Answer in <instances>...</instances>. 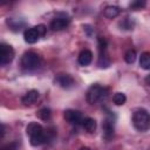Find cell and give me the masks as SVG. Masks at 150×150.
<instances>
[{
  "mask_svg": "<svg viewBox=\"0 0 150 150\" xmlns=\"http://www.w3.org/2000/svg\"><path fill=\"white\" fill-rule=\"evenodd\" d=\"M131 121H132V125L138 131L143 132L150 129V112L144 108H139L135 110Z\"/></svg>",
  "mask_w": 150,
  "mask_h": 150,
  "instance_id": "7a4b0ae2",
  "label": "cell"
},
{
  "mask_svg": "<svg viewBox=\"0 0 150 150\" xmlns=\"http://www.w3.org/2000/svg\"><path fill=\"white\" fill-rule=\"evenodd\" d=\"M112 101H114V103H115L116 105H122V104L125 103L127 96H125V94H123V93H116V94L112 96Z\"/></svg>",
  "mask_w": 150,
  "mask_h": 150,
  "instance_id": "e0dca14e",
  "label": "cell"
},
{
  "mask_svg": "<svg viewBox=\"0 0 150 150\" xmlns=\"http://www.w3.org/2000/svg\"><path fill=\"white\" fill-rule=\"evenodd\" d=\"M136 52L134 50V49H129L125 54H124V60H125V62L127 63H129V64H131V63H134L135 61H136Z\"/></svg>",
  "mask_w": 150,
  "mask_h": 150,
  "instance_id": "d6986e66",
  "label": "cell"
},
{
  "mask_svg": "<svg viewBox=\"0 0 150 150\" xmlns=\"http://www.w3.org/2000/svg\"><path fill=\"white\" fill-rule=\"evenodd\" d=\"M97 64H98V67H101V68H107V67H109L110 61H109V59H108L105 55L100 54V57H98V62H97Z\"/></svg>",
  "mask_w": 150,
  "mask_h": 150,
  "instance_id": "ffe728a7",
  "label": "cell"
},
{
  "mask_svg": "<svg viewBox=\"0 0 150 150\" xmlns=\"http://www.w3.org/2000/svg\"><path fill=\"white\" fill-rule=\"evenodd\" d=\"M42 59L41 56L35 52H26L21 57V67L25 70H35L41 66Z\"/></svg>",
  "mask_w": 150,
  "mask_h": 150,
  "instance_id": "277c9868",
  "label": "cell"
},
{
  "mask_svg": "<svg viewBox=\"0 0 150 150\" xmlns=\"http://www.w3.org/2000/svg\"><path fill=\"white\" fill-rule=\"evenodd\" d=\"M82 125H83L84 130L88 131V132H90V134L96 130V121L94 118H91V117L84 118L83 122H82Z\"/></svg>",
  "mask_w": 150,
  "mask_h": 150,
  "instance_id": "4fadbf2b",
  "label": "cell"
},
{
  "mask_svg": "<svg viewBox=\"0 0 150 150\" xmlns=\"http://www.w3.org/2000/svg\"><path fill=\"white\" fill-rule=\"evenodd\" d=\"M40 38H41V35H40L39 30L36 29V27L28 28L23 33V39L27 43H35Z\"/></svg>",
  "mask_w": 150,
  "mask_h": 150,
  "instance_id": "30bf717a",
  "label": "cell"
},
{
  "mask_svg": "<svg viewBox=\"0 0 150 150\" xmlns=\"http://www.w3.org/2000/svg\"><path fill=\"white\" fill-rule=\"evenodd\" d=\"M77 61H79V63L81 66H88V64H90L91 61H93V53L89 49H83L79 54Z\"/></svg>",
  "mask_w": 150,
  "mask_h": 150,
  "instance_id": "7c38bea8",
  "label": "cell"
},
{
  "mask_svg": "<svg viewBox=\"0 0 150 150\" xmlns=\"http://www.w3.org/2000/svg\"><path fill=\"white\" fill-rule=\"evenodd\" d=\"M105 48H107V41H105L104 38L100 36V38H98V49H100V53L104 52Z\"/></svg>",
  "mask_w": 150,
  "mask_h": 150,
  "instance_id": "7402d4cb",
  "label": "cell"
},
{
  "mask_svg": "<svg viewBox=\"0 0 150 150\" xmlns=\"http://www.w3.org/2000/svg\"><path fill=\"white\" fill-rule=\"evenodd\" d=\"M115 115L109 114L107 116V118L104 120L103 124H102V129H103V136L105 139H110L114 136V131H115Z\"/></svg>",
  "mask_w": 150,
  "mask_h": 150,
  "instance_id": "52a82bcc",
  "label": "cell"
},
{
  "mask_svg": "<svg viewBox=\"0 0 150 150\" xmlns=\"http://www.w3.org/2000/svg\"><path fill=\"white\" fill-rule=\"evenodd\" d=\"M139 66L143 69H150V53L144 52L141 54L139 57Z\"/></svg>",
  "mask_w": 150,
  "mask_h": 150,
  "instance_id": "9a60e30c",
  "label": "cell"
},
{
  "mask_svg": "<svg viewBox=\"0 0 150 150\" xmlns=\"http://www.w3.org/2000/svg\"><path fill=\"white\" fill-rule=\"evenodd\" d=\"M38 116H39L42 121H48V120H50V117H52V111H50V109H48V108H42V109L39 110Z\"/></svg>",
  "mask_w": 150,
  "mask_h": 150,
  "instance_id": "ac0fdd59",
  "label": "cell"
},
{
  "mask_svg": "<svg viewBox=\"0 0 150 150\" xmlns=\"http://www.w3.org/2000/svg\"><path fill=\"white\" fill-rule=\"evenodd\" d=\"M27 135L29 136V142L33 146H39L46 143V130L41 124L36 122H32L26 128Z\"/></svg>",
  "mask_w": 150,
  "mask_h": 150,
  "instance_id": "6da1fadb",
  "label": "cell"
},
{
  "mask_svg": "<svg viewBox=\"0 0 150 150\" xmlns=\"http://www.w3.org/2000/svg\"><path fill=\"white\" fill-rule=\"evenodd\" d=\"M18 149H19V146H18V142H12V143L5 145L1 150H18Z\"/></svg>",
  "mask_w": 150,
  "mask_h": 150,
  "instance_id": "603a6c76",
  "label": "cell"
},
{
  "mask_svg": "<svg viewBox=\"0 0 150 150\" xmlns=\"http://www.w3.org/2000/svg\"><path fill=\"white\" fill-rule=\"evenodd\" d=\"M38 98H39V91L35 90V89H32V90H28V91L22 96L21 101H22V103H23L25 105H30V104L35 103V102L38 101Z\"/></svg>",
  "mask_w": 150,
  "mask_h": 150,
  "instance_id": "8fae6325",
  "label": "cell"
},
{
  "mask_svg": "<svg viewBox=\"0 0 150 150\" xmlns=\"http://www.w3.org/2000/svg\"><path fill=\"white\" fill-rule=\"evenodd\" d=\"M14 49L12 46L7 43H1L0 45V64L6 66L11 63L14 59Z\"/></svg>",
  "mask_w": 150,
  "mask_h": 150,
  "instance_id": "5b68a950",
  "label": "cell"
},
{
  "mask_svg": "<svg viewBox=\"0 0 150 150\" xmlns=\"http://www.w3.org/2000/svg\"><path fill=\"white\" fill-rule=\"evenodd\" d=\"M80 150H90V149H89V148H87V146H83V148H81Z\"/></svg>",
  "mask_w": 150,
  "mask_h": 150,
  "instance_id": "484cf974",
  "label": "cell"
},
{
  "mask_svg": "<svg viewBox=\"0 0 150 150\" xmlns=\"http://www.w3.org/2000/svg\"><path fill=\"white\" fill-rule=\"evenodd\" d=\"M70 22V19L67 14H63V13H59L50 22V28L53 30H62L64 29L66 27H68Z\"/></svg>",
  "mask_w": 150,
  "mask_h": 150,
  "instance_id": "8992f818",
  "label": "cell"
},
{
  "mask_svg": "<svg viewBox=\"0 0 150 150\" xmlns=\"http://www.w3.org/2000/svg\"><path fill=\"white\" fill-rule=\"evenodd\" d=\"M120 27L122 29H125V30H130V29H134L135 27V21L132 18H124L122 21H120Z\"/></svg>",
  "mask_w": 150,
  "mask_h": 150,
  "instance_id": "2e32d148",
  "label": "cell"
},
{
  "mask_svg": "<svg viewBox=\"0 0 150 150\" xmlns=\"http://www.w3.org/2000/svg\"><path fill=\"white\" fill-rule=\"evenodd\" d=\"M36 27V29L39 30V33H40V35L41 36H45V34H46V30H47V28H46V26L45 25H42V23H40V25H38V26H35Z\"/></svg>",
  "mask_w": 150,
  "mask_h": 150,
  "instance_id": "cb8c5ba5",
  "label": "cell"
},
{
  "mask_svg": "<svg viewBox=\"0 0 150 150\" xmlns=\"http://www.w3.org/2000/svg\"><path fill=\"white\" fill-rule=\"evenodd\" d=\"M55 82L64 89H69L75 84V81H74L73 76L69 75V74H59L55 77Z\"/></svg>",
  "mask_w": 150,
  "mask_h": 150,
  "instance_id": "9c48e42d",
  "label": "cell"
},
{
  "mask_svg": "<svg viewBox=\"0 0 150 150\" xmlns=\"http://www.w3.org/2000/svg\"><path fill=\"white\" fill-rule=\"evenodd\" d=\"M120 14V8L117 6H107L104 8V15L109 19H114Z\"/></svg>",
  "mask_w": 150,
  "mask_h": 150,
  "instance_id": "5bb4252c",
  "label": "cell"
},
{
  "mask_svg": "<svg viewBox=\"0 0 150 150\" xmlns=\"http://www.w3.org/2000/svg\"><path fill=\"white\" fill-rule=\"evenodd\" d=\"M145 83H146L148 86H150V75H146V77H145Z\"/></svg>",
  "mask_w": 150,
  "mask_h": 150,
  "instance_id": "d4e9b609",
  "label": "cell"
},
{
  "mask_svg": "<svg viewBox=\"0 0 150 150\" xmlns=\"http://www.w3.org/2000/svg\"><path fill=\"white\" fill-rule=\"evenodd\" d=\"M143 7H145V1H134V2L130 4V8L134 9V11L142 9Z\"/></svg>",
  "mask_w": 150,
  "mask_h": 150,
  "instance_id": "44dd1931",
  "label": "cell"
},
{
  "mask_svg": "<svg viewBox=\"0 0 150 150\" xmlns=\"http://www.w3.org/2000/svg\"><path fill=\"white\" fill-rule=\"evenodd\" d=\"M63 117H64V120L69 124H73V125H79V124H81L83 122V117H82L81 111L74 110V109H67V110H64Z\"/></svg>",
  "mask_w": 150,
  "mask_h": 150,
  "instance_id": "ba28073f",
  "label": "cell"
},
{
  "mask_svg": "<svg viewBox=\"0 0 150 150\" xmlns=\"http://www.w3.org/2000/svg\"><path fill=\"white\" fill-rule=\"evenodd\" d=\"M108 96V88L102 87L97 83L90 86V88L87 91V101L89 104H96L97 102L103 101Z\"/></svg>",
  "mask_w": 150,
  "mask_h": 150,
  "instance_id": "3957f363",
  "label": "cell"
}]
</instances>
